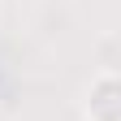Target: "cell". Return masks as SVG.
Listing matches in <instances>:
<instances>
[{
    "mask_svg": "<svg viewBox=\"0 0 121 121\" xmlns=\"http://www.w3.org/2000/svg\"><path fill=\"white\" fill-rule=\"evenodd\" d=\"M82 112H86V121H121V78L117 73H99L91 82Z\"/></svg>",
    "mask_w": 121,
    "mask_h": 121,
    "instance_id": "1",
    "label": "cell"
}]
</instances>
